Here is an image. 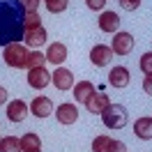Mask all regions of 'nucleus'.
<instances>
[{"label": "nucleus", "instance_id": "obj_1", "mask_svg": "<svg viewBox=\"0 0 152 152\" xmlns=\"http://www.w3.org/2000/svg\"><path fill=\"white\" fill-rule=\"evenodd\" d=\"M26 7L21 0H0V46L21 42L26 35Z\"/></svg>", "mask_w": 152, "mask_h": 152}, {"label": "nucleus", "instance_id": "obj_2", "mask_svg": "<svg viewBox=\"0 0 152 152\" xmlns=\"http://www.w3.org/2000/svg\"><path fill=\"white\" fill-rule=\"evenodd\" d=\"M28 48L23 46L21 42H14V44H7L5 51H2V58H5V65L14 67V69H26V60H28Z\"/></svg>", "mask_w": 152, "mask_h": 152}, {"label": "nucleus", "instance_id": "obj_3", "mask_svg": "<svg viewBox=\"0 0 152 152\" xmlns=\"http://www.w3.org/2000/svg\"><path fill=\"white\" fill-rule=\"evenodd\" d=\"M102 122L108 129H124L127 127V108L122 104H108L102 113Z\"/></svg>", "mask_w": 152, "mask_h": 152}, {"label": "nucleus", "instance_id": "obj_4", "mask_svg": "<svg viewBox=\"0 0 152 152\" xmlns=\"http://www.w3.org/2000/svg\"><path fill=\"white\" fill-rule=\"evenodd\" d=\"M51 83V72L46 67H35V69H28V86L35 88V90H44V88Z\"/></svg>", "mask_w": 152, "mask_h": 152}, {"label": "nucleus", "instance_id": "obj_5", "mask_svg": "<svg viewBox=\"0 0 152 152\" xmlns=\"http://www.w3.org/2000/svg\"><path fill=\"white\" fill-rule=\"evenodd\" d=\"M134 37H132V32H115L113 35V53H118V56H129L134 51Z\"/></svg>", "mask_w": 152, "mask_h": 152}, {"label": "nucleus", "instance_id": "obj_6", "mask_svg": "<svg viewBox=\"0 0 152 152\" xmlns=\"http://www.w3.org/2000/svg\"><path fill=\"white\" fill-rule=\"evenodd\" d=\"M111 60H113V48L106 46V44H95L92 51H90V62L95 67H106L111 65Z\"/></svg>", "mask_w": 152, "mask_h": 152}, {"label": "nucleus", "instance_id": "obj_7", "mask_svg": "<svg viewBox=\"0 0 152 152\" xmlns=\"http://www.w3.org/2000/svg\"><path fill=\"white\" fill-rule=\"evenodd\" d=\"M56 118L60 124H74L78 120V106L72 104V102H65V104H58V111H56Z\"/></svg>", "mask_w": 152, "mask_h": 152}, {"label": "nucleus", "instance_id": "obj_8", "mask_svg": "<svg viewBox=\"0 0 152 152\" xmlns=\"http://www.w3.org/2000/svg\"><path fill=\"white\" fill-rule=\"evenodd\" d=\"M51 83L58 90H72L74 88V74L67 67H56V72L51 74Z\"/></svg>", "mask_w": 152, "mask_h": 152}, {"label": "nucleus", "instance_id": "obj_9", "mask_svg": "<svg viewBox=\"0 0 152 152\" xmlns=\"http://www.w3.org/2000/svg\"><path fill=\"white\" fill-rule=\"evenodd\" d=\"M28 111L30 106L23 102V99H12L7 102V118H10V122H23L26 118H28Z\"/></svg>", "mask_w": 152, "mask_h": 152}, {"label": "nucleus", "instance_id": "obj_10", "mask_svg": "<svg viewBox=\"0 0 152 152\" xmlns=\"http://www.w3.org/2000/svg\"><path fill=\"white\" fill-rule=\"evenodd\" d=\"M108 104H111L108 95H104V92H92L86 102V108H88V113H92V115H102Z\"/></svg>", "mask_w": 152, "mask_h": 152}, {"label": "nucleus", "instance_id": "obj_11", "mask_svg": "<svg viewBox=\"0 0 152 152\" xmlns=\"http://www.w3.org/2000/svg\"><path fill=\"white\" fill-rule=\"evenodd\" d=\"M129 81H132V74H129V69L124 65H115L113 69L108 72V83L113 88H127Z\"/></svg>", "mask_w": 152, "mask_h": 152}, {"label": "nucleus", "instance_id": "obj_12", "mask_svg": "<svg viewBox=\"0 0 152 152\" xmlns=\"http://www.w3.org/2000/svg\"><path fill=\"white\" fill-rule=\"evenodd\" d=\"M30 113L35 115V118H48V115L53 113V102L48 97H35L30 102Z\"/></svg>", "mask_w": 152, "mask_h": 152}, {"label": "nucleus", "instance_id": "obj_13", "mask_svg": "<svg viewBox=\"0 0 152 152\" xmlns=\"http://www.w3.org/2000/svg\"><path fill=\"white\" fill-rule=\"evenodd\" d=\"M46 60H48V62H53L56 67H60L67 60V46L62 44V42H53V44H48Z\"/></svg>", "mask_w": 152, "mask_h": 152}, {"label": "nucleus", "instance_id": "obj_14", "mask_svg": "<svg viewBox=\"0 0 152 152\" xmlns=\"http://www.w3.org/2000/svg\"><path fill=\"white\" fill-rule=\"evenodd\" d=\"M120 28V16L115 14V12H102V16H99V30L102 32H118Z\"/></svg>", "mask_w": 152, "mask_h": 152}, {"label": "nucleus", "instance_id": "obj_15", "mask_svg": "<svg viewBox=\"0 0 152 152\" xmlns=\"http://www.w3.org/2000/svg\"><path fill=\"white\" fill-rule=\"evenodd\" d=\"M23 39H26V44L32 48H39L46 44V30H44V26H39V28H30L26 30V35H23Z\"/></svg>", "mask_w": 152, "mask_h": 152}, {"label": "nucleus", "instance_id": "obj_16", "mask_svg": "<svg viewBox=\"0 0 152 152\" xmlns=\"http://www.w3.org/2000/svg\"><path fill=\"white\" fill-rule=\"evenodd\" d=\"M134 134L141 141H150L152 138V118H138L134 122Z\"/></svg>", "mask_w": 152, "mask_h": 152}, {"label": "nucleus", "instance_id": "obj_17", "mask_svg": "<svg viewBox=\"0 0 152 152\" xmlns=\"http://www.w3.org/2000/svg\"><path fill=\"white\" fill-rule=\"evenodd\" d=\"M72 92H74V99H76V102L86 104V102H88V97L95 92V86H92L90 81H78V83L72 88Z\"/></svg>", "mask_w": 152, "mask_h": 152}, {"label": "nucleus", "instance_id": "obj_18", "mask_svg": "<svg viewBox=\"0 0 152 152\" xmlns=\"http://www.w3.org/2000/svg\"><path fill=\"white\" fill-rule=\"evenodd\" d=\"M21 152H42V141L37 134L28 132L21 136Z\"/></svg>", "mask_w": 152, "mask_h": 152}, {"label": "nucleus", "instance_id": "obj_19", "mask_svg": "<svg viewBox=\"0 0 152 152\" xmlns=\"http://www.w3.org/2000/svg\"><path fill=\"white\" fill-rule=\"evenodd\" d=\"M44 62H48V60H46V53H42L39 48H35V51H30V53H28V60H26V69L44 67Z\"/></svg>", "mask_w": 152, "mask_h": 152}, {"label": "nucleus", "instance_id": "obj_20", "mask_svg": "<svg viewBox=\"0 0 152 152\" xmlns=\"http://www.w3.org/2000/svg\"><path fill=\"white\" fill-rule=\"evenodd\" d=\"M0 152H21V138H16V136L0 138Z\"/></svg>", "mask_w": 152, "mask_h": 152}, {"label": "nucleus", "instance_id": "obj_21", "mask_svg": "<svg viewBox=\"0 0 152 152\" xmlns=\"http://www.w3.org/2000/svg\"><path fill=\"white\" fill-rule=\"evenodd\" d=\"M111 136H106V134H102V136H95V141H92V152H108L111 150Z\"/></svg>", "mask_w": 152, "mask_h": 152}, {"label": "nucleus", "instance_id": "obj_22", "mask_svg": "<svg viewBox=\"0 0 152 152\" xmlns=\"http://www.w3.org/2000/svg\"><path fill=\"white\" fill-rule=\"evenodd\" d=\"M26 30H30V28H39L42 26V16H39V10H30V12H26Z\"/></svg>", "mask_w": 152, "mask_h": 152}, {"label": "nucleus", "instance_id": "obj_23", "mask_svg": "<svg viewBox=\"0 0 152 152\" xmlns=\"http://www.w3.org/2000/svg\"><path fill=\"white\" fill-rule=\"evenodd\" d=\"M46 2V10L51 14H60V12L67 10V5H69V0H44Z\"/></svg>", "mask_w": 152, "mask_h": 152}, {"label": "nucleus", "instance_id": "obj_24", "mask_svg": "<svg viewBox=\"0 0 152 152\" xmlns=\"http://www.w3.org/2000/svg\"><path fill=\"white\" fill-rule=\"evenodd\" d=\"M138 67H141L143 74H152V53H150V51L141 56V60H138Z\"/></svg>", "mask_w": 152, "mask_h": 152}, {"label": "nucleus", "instance_id": "obj_25", "mask_svg": "<svg viewBox=\"0 0 152 152\" xmlns=\"http://www.w3.org/2000/svg\"><path fill=\"white\" fill-rule=\"evenodd\" d=\"M108 152H127V145H124L122 141H115V138H113V141H111V150H108Z\"/></svg>", "mask_w": 152, "mask_h": 152}, {"label": "nucleus", "instance_id": "obj_26", "mask_svg": "<svg viewBox=\"0 0 152 152\" xmlns=\"http://www.w3.org/2000/svg\"><path fill=\"white\" fill-rule=\"evenodd\" d=\"M120 5H122L124 10H138V5H141V0H120Z\"/></svg>", "mask_w": 152, "mask_h": 152}, {"label": "nucleus", "instance_id": "obj_27", "mask_svg": "<svg viewBox=\"0 0 152 152\" xmlns=\"http://www.w3.org/2000/svg\"><path fill=\"white\" fill-rule=\"evenodd\" d=\"M143 90H145V95L152 97V74H145V78H143Z\"/></svg>", "mask_w": 152, "mask_h": 152}, {"label": "nucleus", "instance_id": "obj_28", "mask_svg": "<svg viewBox=\"0 0 152 152\" xmlns=\"http://www.w3.org/2000/svg\"><path fill=\"white\" fill-rule=\"evenodd\" d=\"M88 2V7H90V10H104V5H106V0H86Z\"/></svg>", "mask_w": 152, "mask_h": 152}, {"label": "nucleus", "instance_id": "obj_29", "mask_svg": "<svg viewBox=\"0 0 152 152\" xmlns=\"http://www.w3.org/2000/svg\"><path fill=\"white\" fill-rule=\"evenodd\" d=\"M21 5L26 7V12H30V10H39V0H21Z\"/></svg>", "mask_w": 152, "mask_h": 152}, {"label": "nucleus", "instance_id": "obj_30", "mask_svg": "<svg viewBox=\"0 0 152 152\" xmlns=\"http://www.w3.org/2000/svg\"><path fill=\"white\" fill-rule=\"evenodd\" d=\"M2 104H7V90L0 86V106H2Z\"/></svg>", "mask_w": 152, "mask_h": 152}]
</instances>
